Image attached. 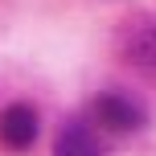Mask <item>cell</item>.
<instances>
[{"label":"cell","mask_w":156,"mask_h":156,"mask_svg":"<svg viewBox=\"0 0 156 156\" xmlns=\"http://www.w3.org/2000/svg\"><path fill=\"white\" fill-rule=\"evenodd\" d=\"M90 123L99 127L103 136H136L144 123H148V115H144V107L132 99V94L103 90V94L90 99Z\"/></svg>","instance_id":"6da1fadb"},{"label":"cell","mask_w":156,"mask_h":156,"mask_svg":"<svg viewBox=\"0 0 156 156\" xmlns=\"http://www.w3.org/2000/svg\"><path fill=\"white\" fill-rule=\"evenodd\" d=\"M119 54L140 70H156V16H132L119 29Z\"/></svg>","instance_id":"7a4b0ae2"},{"label":"cell","mask_w":156,"mask_h":156,"mask_svg":"<svg viewBox=\"0 0 156 156\" xmlns=\"http://www.w3.org/2000/svg\"><path fill=\"white\" fill-rule=\"evenodd\" d=\"M37 132H41L37 107H29V103H12V107L0 111V144H4L8 152H25V148H33Z\"/></svg>","instance_id":"3957f363"},{"label":"cell","mask_w":156,"mask_h":156,"mask_svg":"<svg viewBox=\"0 0 156 156\" xmlns=\"http://www.w3.org/2000/svg\"><path fill=\"white\" fill-rule=\"evenodd\" d=\"M54 156H107L103 132L90 123V119H74V123H66L62 132H58Z\"/></svg>","instance_id":"277c9868"}]
</instances>
